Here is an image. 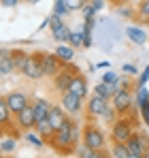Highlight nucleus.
Segmentation results:
<instances>
[{
  "mask_svg": "<svg viewBox=\"0 0 149 158\" xmlns=\"http://www.w3.org/2000/svg\"><path fill=\"white\" fill-rule=\"evenodd\" d=\"M49 145L58 154H74L79 148V126L73 120H68V124L64 128L53 132V137L49 139Z\"/></svg>",
  "mask_w": 149,
  "mask_h": 158,
  "instance_id": "1",
  "label": "nucleus"
},
{
  "mask_svg": "<svg viewBox=\"0 0 149 158\" xmlns=\"http://www.w3.org/2000/svg\"><path fill=\"white\" fill-rule=\"evenodd\" d=\"M134 135H136V120L130 113L128 115H119L111 124V139H113V143H128Z\"/></svg>",
  "mask_w": 149,
  "mask_h": 158,
  "instance_id": "2",
  "label": "nucleus"
},
{
  "mask_svg": "<svg viewBox=\"0 0 149 158\" xmlns=\"http://www.w3.org/2000/svg\"><path fill=\"white\" fill-rule=\"evenodd\" d=\"M83 145L90 148L92 152H102L107 150V137L102 128H98L96 124H87L83 128Z\"/></svg>",
  "mask_w": 149,
  "mask_h": 158,
  "instance_id": "3",
  "label": "nucleus"
},
{
  "mask_svg": "<svg viewBox=\"0 0 149 158\" xmlns=\"http://www.w3.org/2000/svg\"><path fill=\"white\" fill-rule=\"evenodd\" d=\"M2 98H4V103H6V107L11 109V113H13V115L22 113L26 107L32 105V103H30V98H28V94L22 92V90H13V92H9V94H4Z\"/></svg>",
  "mask_w": 149,
  "mask_h": 158,
  "instance_id": "4",
  "label": "nucleus"
},
{
  "mask_svg": "<svg viewBox=\"0 0 149 158\" xmlns=\"http://www.w3.org/2000/svg\"><path fill=\"white\" fill-rule=\"evenodd\" d=\"M111 105L115 107L117 115H128L130 109H132V105H134V92H132V90H122V88H119V92L113 96Z\"/></svg>",
  "mask_w": 149,
  "mask_h": 158,
  "instance_id": "5",
  "label": "nucleus"
},
{
  "mask_svg": "<svg viewBox=\"0 0 149 158\" xmlns=\"http://www.w3.org/2000/svg\"><path fill=\"white\" fill-rule=\"evenodd\" d=\"M49 28H51V34H53L55 41H60V43H68L70 41L73 30L66 26V22L60 15H49Z\"/></svg>",
  "mask_w": 149,
  "mask_h": 158,
  "instance_id": "6",
  "label": "nucleus"
},
{
  "mask_svg": "<svg viewBox=\"0 0 149 158\" xmlns=\"http://www.w3.org/2000/svg\"><path fill=\"white\" fill-rule=\"evenodd\" d=\"M41 56V64H43V71H45V77H58V73L66 66V64H62L60 60H58V56L55 53H49V52H38Z\"/></svg>",
  "mask_w": 149,
  "mask_h": 158,
  "instance_id": "7",
  "label": "nucleus"
},
{
  "mask_svg": "<svg viewBox=\"0 0 149 158\" xmlns=\"http://www.w3.org/2000/svg\"><path fill=\"white\" fill-rule=\"evenodd\" d=\"M79 71L74 69L73 64H66L60 73H58V77L53 79V88L60 92V94H64V92H68V88H70V83H73V77L77 75Z\"/></svg>",
  "mask_w": 149,
  "mask_h": 158,
  "instance_id": "8",
  "label": "nucleus"
},
{
  "mask_svg": "<svg viewBox=\"0 0 149 158\" xmlns=\"http://www.w3.org/2000/svg\"><path fill=\"white\" fill-rule=\"evenodd\" d=\"M15 124L26 132L34 131V128H36V113H34V107L30 105V107H26L22 113H17V115H15Z\"/></svg>",
  "mask_w": 149,
  "mask_h": 158,
  "instance_id": "9",
  "label": "nucleus"
},
{
  "mask_svg": "<svg viewBox=\"0 0 149 158\" xmlns=\"http://www.w3.org/2000/svg\"><path fill=\"white\" fill-rule=\"evenodd\" d=\"M24 77L32 79V81L45 77V71H43V64H41V56L38 53H32L30 56V60H28V64H26V69H24Z\"/></svg>",
  "mask_w": 149,
  "mask_h": 158,
  "instance_id": "10",
  "label": "nucleus"
},
{
  "mask_svg": "<svg viewBox=\"0 0 149 158\" xmlns=\"http://www.w3.org/2000/svg\"><path fill=\"white\" fill-rule=\"evenodd\" d=\"M49 124H51V128H53V132L55 131H60V128H64L66 124H68V113L62 109V105H53V109L49 111Z\"/></svg>",
  "mask_w": 149,
  "mask_h": 158,
  "instance_id": "11",
  "label": "nucleus"
},
{
  "mask_svg": "<svg viewBox=\"0 0 149 158\" xmlns=\"http://www.w3.org/2000/svg\"><path fill=\"white\" fill-rule=\"evenodd\" d=\"M60 105H62V109H64L68 115H77V113L81 111V107H83V98L74 96L73 92H64V94H62Z\"/></svg>",
  "mask_w": 149,
  "mask_h": 158,
  "instance_id": "12",
  "label": "nucleus"
},
{
  "mask_svg": "<svg viewBox=\"0 0 149 158\" xmlns=\"http://www.w3.org/2000/svg\"><path fill=\"white\" fill-rule=\"evenodd\" d=\"M109 105H111V101H104V98H100V96H92L90 101H87V115L90 118H102L104 113H107V109H109Z\"/></svg>",
  "mask_w": 149,
  "mask_h": 158,
  "instance_id": "13",
  "label": "nucleus"
},
{
  "mask_svg": "<svg viewBox=\"0 0 149 158\" xmlns=\"http://www.w3.org/2000/svg\"><path fill=\"white\" fill-rule=\"evenodd\" d=\"M68 92H73L74 96H79V98H85L90 94V85H87V79H85L83 73H77L73 77V83H70Z\"/></svg>",
  "mask_w": 149,
  "mask_h": 158,
  "instance_id": "14",
  "label": "nucleus"
},
{
  "mask_svg": "<svg viewBox=\"0 0 149 158\" xmlns=\"http://www.w3.org/2000/svg\"><path fill=\"white\" fill-rule=\"evenodd\" d=\"M32 107H34V113H36V122L47 120V118H49V111L53 109V105H51L47 98H43V96H34Z\"/></svg>",
  "mask_w": 149,
  "mask_h": 158,
  "instance_id": "15",
  "label": "nucleus"
},
{
  "mask_svg": "<svg viewBox=\"0 0 149 158\" xmlns=\"http://www.w3.org/2000/svg\"><path fill=\"white\" fill-rule=\"evenodd\" d=\"M126 34H128V39H130L134 45H145V43H147V32L139 26V24L126 26Z\"/></svg>",
  "mask_w": 149,
  "mask_h": 158,
  "instance_id": "16",
  "label": "nucleus"
},
{
  "mask_svg": "<svg viewBox=\"0 0 149 158\" xmlns=\"http://www.w3.org/2000/svg\"><path fill=\"white\" fill-rule=\"evenodd\" d=\"M9 73H15V64H13V56H11V49H2L0 52V75L6 77Z\"/></svg>",
  "mask_w": 149,
  "mask_h": 158,
  "instance_id": "17",
  "label": "nucleus"
},
{
  "mask_svg": "<svg viewBox=\"0 0 149 158\" xmlns=\"http://www.w3.org/2000/svg\"><path fill=\"white\" fill-rule=\"evenodd\" d=\"M11 56H13L15 71L24 73V69H26V64H28V60H30V56H32V53H28L26 49H11Z\"/></svg>",
  "mask_w": 149,
  "mask_h": 158,
  "instance_id": "18",
  "label": "nucleus"
},
{
  "mask_svg": "<svg viewBox=\"0 0 149 158\" xmlns=\"http://www.w3.org/2000/svg\"><path fill=\"white\" fill-rule=\"evenodd\" d=\"M149 103V88L147 85H141V88H134V107L141 111L143 107Z\"/></svg>",
  "mask_w": 149,
  "mask_h": 158,
  "instance_id": "19",
  "label": "nucleus"
},
{
  "mask_svg": "<svg viewBox=\"0 0 149 158\" xmlns=\"http://www.w3.org/2000/svg\"><path fill=\"white\" fill-rule=\"evenodd\" d=\"M53 53L58 56V60H60L62 64H70L73 58H74V49L70 47V45H58Z\"/></svg>",
  "mask_w": 149,
  "mask_h": 158,
  "instance_id": "20",
  "label": "nucleus"
},
{
  "mask_svg": "<svg viewBox=\"0 0 149 158\" xmlns=\"http://www.w3.org/2000/svg\"><path fill=\"white\" fill-rule=\"evenodd\" d=\"M15 148H17V137L9 135V132H2V143H0L2 154H4V156L11 154V152H15Z\"/></svg>",
  "mask_w": 149,
  "mask_h": 158,
  "instance_id": "21",
  "label": "nucleus"
},
{
  "mask_svg": "<svg viewBox=\"0 0 149 158\" xmlns=\"http://www.w3.org/2000/svg\"><path fill=\"white\" fill-rule=\"evenodd\" d=\"M126 148H128V152H130V156H145V150H143V145H141V139H139V131L136 135L126 143Z\"/></svg>",
  "mask_w": 149,
  "mask_h": 158,
  "instance_id": "22",
  "label": "nucleus"
},
{
  "mask_svg": "<svg viewBox=\"0 0 149 158\" xmlns=\"http://www.w3.org/2000/svg\"><path fill=\"white\" fill-rule=\"evenodd\" d=\"M11 118H13L11 109L6 107L4 98H0V124H2V131H6V128H9V124H11Z\"/></svg>",
  "mask_w": 149,
  "mask_h": 158,
  "instance_id": "23",
  "label": "nucleus"
},
{
  "mask_svg": "<svg viewBox=\"0 0 149 158\" xmlns=\"http://www.w3.org/2000/svg\"><path fill=\"white\" fill-rule=\"evenodd\" d=\"M34 132H36V135H41L43 139H51V137H53V128H51L49 120H41V122H36Z\"/></svg>",
  "mask_w": 149,
  "mask_h": 158,
  "instance_id": "24",
  "label": "nucleus"
},
{
  "mask_svg": "<svg viewBox=\"0 0 149 158\" xmlns=\"http://www.w3.org/2000/svg\"><path fill=\"white\" fill-rule=\"evenodd\" d=\"M136 19L141 22V24H149V0H143V2H139V9H136Z\"/></svg>",
  "mask_w": 149,
  "mask_h": 158,
  "instance_id": "25",
  "label": "nucleus"
},
{
  "mask_svg": "<svg viewBox=\"0 0 149 158\" xmlns=\"http://www.w3.org/2000/svg\"><path fill=\"white\" fill-rule=\"evenodd\" d=\"M111 158H130L126 143H113L111 145Z\"/></svg>",
  "mask_w": 149,
  "mask_h": 158,
  "instance_id": "26",
  "label": "nucleus"
},
{
  "mask_svg": "<svg viewBox=\"0 0 149 158\" xmlns=\"http://www.w3.org/2000/svg\"><path fill=\"white\" fill-rule=\"evenodd\" d=\"M68 43H70V47H73V49L85 45V36H83V30H81V28H79V30H74L73 34H70V41H68Z\"/></svg>",
  "mask_w": 149,
  "mask_h": 158,
  "instance_id": "27",
  "label": "nucleus"
},
{
  "mask_svg": "<svg viewBox=\"0 0 149 158\" xmlns=\"http://www.w3.org/2000/svg\"><path fill=\"white\" fill-rule=\"evenodd\" d=\"M70 13V9H68V2L66 0H55L53 2V15H68Z\"/></svg>",
  "mask_w": 149,
  "mask_h": 158,
  "instance_id": "28",
  "label": "nucleus"
},
{
  "mask_svg": "<svg viewBox=\"0 0 149 158\" xmlns=\"http://www.w3.org/2000/svg\"><path fill=\"white\" fill-rule=\"evenodd\" d=\"M26 141H28V143H32L34 148H43V145H45V139H43L41 135H36L34 131L26 132Z\"/></svg>",
  "mask_w": 149,
  "mask_h": 158,
  "instance_id": "29",
  "label": "nucleus"
},
{
  "mask_svg": "<svg viewBox=\"0 0 149 158\" xmlns=\"http://www.w3.org/2000/svg\"><path fill=\"white\" fill-rule=\"evenodd\" d=\"M122 77H117V73H113V71H107L104 75H102V83H109V85H113V83H119Z\"/></svg>",
  "mask_w": 149,
  "mask_h": 158,
  "instance_id": "30",
  "label": "nucleus"
},
{
  "mask_svg": "<svg viewBox=\"0 0 149 158\" xmlns=\"http://www.w3.org/2000/svg\"><path fill=\"white\" fill-rule=\"evenodd\" d=\"M149 83V64L145 66V71L136 77V88H141V85H147Z\"/></svg>",
  "mask_w": 149,
  "mask_h": 158,
  "instance_id": "31",
  "label": "nucleus"
},
{
  "mask_svg": "<svg viewBox=\"0 0 149 158\" xmlns=\"http://www.w3.org/2000/svg\"><path fill=\"white\" fill-rule=\"evenodd\" d=\"M83 13H85V22H87V19H94V15H96L98 11L94 9V4H92V2H85V6H83Z\"/></svg>",
  "mask_w": 149,
  "mask_h": 158,
  "instance_id": "32",
  "label": "nucleus"
},
{
  "mask_svg": "<svg viewBox=\"0 0 149 158\" xmlns=\"http://www.w3.org/2000/svg\"><path fill=\"white\" fill-rule=\"evenodd\" d=\"M139 139H141V145H143V150H145V154L149 152V135L143 131H139Z\"/></svg>",
  "mask_w": 149,
  "mask_h": 158,
  "instance_id": "33",
  "label": "nucleus"
},
{
  "mask_svg": "<svg viewBox=\"0 0 149 158\" xmlns=\"http://www.w3.org/2000/svg\"><path fill=\"white\" fill-rule=\"evenodd\" d=\"M66 2H68V9H70V11H77V9H83V6H85L83 0H66Z\"/></svg>",
  "mask_w": 149,
  "mask_h": 158,
  "instance_id": "34",
  "label": "nucleus"
},
{
  "mask_svg": "<svg viewBox=\"0 0 149 158\" xmlns=\"http://www.w3.org/2000/svg\"><path fill=\"white\" fill-rule=\"evenodd\" d=\"M139 113H141V120L145 122V126H147V128H149V103H147V105H145V107H143V109H141Z\"/></svg>",
  "mask_w": 149,
  "mask_h": 158,
  "instance_id": "35",
  "label": "nucleus"
},
{
  "mask_svg": "<svg viewBox=\"0 0 149 158\" xmlns=\"http://www.w3.org/2000/svg\"><path fill=\"white\" fill-rule=\"evenodd\" d=\"M90 158H111V152H107V150H102V152H92Z\"/></svg>",
  "mask_w": 149,
  "mask_h": 158,
  "instance_id": "36",
  "label": "nucleus"
},
{
  "mask_svg": "<svg viewBox=\"0 0 149 158\" xmlns=\"http://www.w3.org/2000/svg\"><path fill=\"white\" fill-rule=\"evenodd\" d=\"M124 73L126 75H136V66L134 64H124Z\"/></svg>",
  "mask_w": 149,
  "mask_h": 158,
  "instance_id": "37",
  "label": "nucleus"
},
{
  "mask_svg": "<svg viewBox=\"0 0 149 158\" xmlns=\"http://www.w3.org/2000/svg\"><path fill=\"white\" fill-rule=\"evenodd\" d=\"M4 6H17V0H2Z\"/></svg>",
  "mask_w": 149,
  "mask_h": 158,
  "instance_id": "38",
  "label": "nucleus"
},
{
  "mask_svg": "<svg viewBox=\"0 0 149 158\" xmlns=\"http://www.w3.org/2000/svg\"><path fill=\"white\" fill-rule=\"evenodd\" d=\"M107 66H109V62H98L96 64V69H107Z\"/></svg>",
  "mask_w": 149,
  "mask_h": 158,
  "instance_id": "39",
  "label": "nucleus"
},
{
  "mask_svg": "<svg viewBox=\"0 0 149 158\" xmlns=\"http://www.w3.org/2000/svg\"><path fill=\"white\" fill-rule=\"evenodd\" d=\"M143 158H149V152H147V154H145V156H143Z\"/></svg>",
  "mask_w": 149,
  "mask_h": 158,
  "instance_id": "40",
  "label": "nucleus"
},
{
  "mask_svg": "<svg viewBox=\"0 0 149 158\" xmlns=\"http://www.w3.org/2000/svg\"><path fill=\"white\" fill-rule=\"evenodd\" d=\"M130 158H143V156H130Z\"/></svg>",
  "mask_w": 149,
  "mask_h": 158,
  "instance_id": "41",
  "label": "nucleus"
},
{
  "mask_svg": "<svg viewBox=\"0 0 149 158\" xmlns=\"http://www.w3.org/2000/svg\"><path fill=\"white\" fill-rule=\"evenodd\" d=\"M4 158H6V156H4Z\"/></svg>",
  "mask_w": 149,
  "mask_h": 158,
  "instance_id": "42",
  "label": "nucleus"
}]
</instances>
